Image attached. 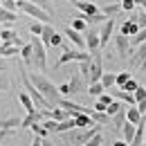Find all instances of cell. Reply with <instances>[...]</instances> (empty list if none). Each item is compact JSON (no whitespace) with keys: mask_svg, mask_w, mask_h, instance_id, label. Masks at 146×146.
Instances as JSON below:
<instances>
[{"mask_svg":"<svg viewBox=\"0 0 146 146\" xmlns=\"http://www.w3.org/2000/svg\"><path fill=\"white\" fill-rule=\"evenodd\" d=\"M29 74V79H32V83L38 88V92L52 104V106H56L58 101H61V92H58V86H54L45 74H40V72H27Z\"/></svg>","mask_w":146,"mask_h":146,"instance_id":"1","label":"cell"},{"mask_svg":"<svg viewBox=\"0 0 146 146\" xmlns=\"http://www.w3.org/2000/svg\"><path fill=\"white\" fill-rule=\"evenodd\" d=\"M16 5H18V9L23 14H27V16H32V18L40 20V23H52V14H47L43 7H38L34 2H29V0H16Z\"/></svg>","mask_w":146,"mask_h":146,"instance_id":"2","label":"cell"},{"mask_svg":"<svg viewBox=\"0 0 146 146\" xmlns=\"http://www.w3.org/2000/svg\"><path fill=\"white\" fill-rule=\"evenodd\" d=\"M29 43L34 47V65H36L40 72H45L47 70V54H45V45H43L40 36H32Z\"/></svg>","mask_w":146,"mask_h":146,"instance_id":"3","label":"cell"},{"mask_svg":"<svg viewBox=\"0 0 146 146\" xmlns=\"http://www.w3.org/2000/svg\"><path fill=\"white\" fill-rule=\"evenodd\" d=\"M90 52H83V50H65L63 54L58 56V61H56V68H61V65H65V63H72V61H83V58H90Z\"/></svg>","mask_w":146,"mask_h":146,"instance_id":"4","label":"cell"},{"mask_svg":"<svg viewBox=\"0 0 146 146\" xmlns=\"http://www.w3.org/2000/svg\"><path fill=\"white\" fill-rule=\"evenodd\" d=\"M101 74H104V65H101V52H92L90 58V79L88 83H94V81H101Z\"/></svg>","mask_w":146,"mask_h":146,"instance_id":"5","label":"cell"},{"mask_svg":"<svg viewBox=\"0 0 146 146\" xmlns=\"http://www.w3.org/2000/svg\"><path fill=\"white\" fill-rule=\"evenodd\" d=\"M115 50H117L119 58H128L130 52H133V47H130V38H128L126 34H117V36H115Z\"/></svg>","mask_w":146,"mask_h":146,"instance_id":"6","label":"cell"},{"mask_svg":"<svg viewBox=\"0 0 146 146\" xmlns=\"http://www.w3.org/2000/svg\"><path fill=\"white\" fill-rule=\"evenodd\" d=\"M112 32H115V18H106L101 23V29H99V43H101V50L108 45V40L112 38Z\"/></svg>","mask_w":146,"mask_h":146,"instance_id":"7","label":"cell"},{"mask_svg":"<svg viewBox=\"0 0 146 146\" xmlns=\"http://www.w3.org/2000/svg\"><path fill=\"white\" fill-rule=\"evenodd\" d=\"M101 50V43H99V29H86V52H97Z\"/></svg>","mask_w":146,"mask_h":146,"instance_id":"8","label":"cell"},{"mask_svg":"<svg viewBox=\"0 0 146 146\" xmlns=\"http://www.w3.org/2000/svg\"><path fill=\"white\" fill-rule=\"evenodd\" d=\"M144 135H146V117H142L137 121V128H135V135L130 139L128 146H144Z\"/></svg>","mask_w":146,"mask_h":146,"instance_id":"9","label":"cell"},{"mask_svg":"<svg viewBox=\"0 0 146 146\" xmlns=\"http://www.w3.org/2000/svg\"><path fill=\"white\" fill-rule=\"evenodd\" d=\"M63 36H68L79 50H86V36H83V32H76L74 27H65V34Z\"/></svg>","mask_w":146,"mask_h":146,"instance_id":"10","label":"cell"},{"mask_svg":"<svg viewBox=\"0 0 146 146\" xmlns=\"http://www.w3.org/2000/svg\"><path fill=\"white\" fill-rule=\"evenodd\" d=\"M72 5L81 11V14H86V16H90V14H99L101 9L94 5V2H90V0H72Z\"/></svg>","mask_w":146,"mask_h":146,"instance_id":"11","label":"cell"},{"mask_svg":"<svg viewBox=\"0 0 146 146\" xmlns=\"http://www.w3.org/2000/svg\"><path fill=\"white\" fill-rule=\"evenodd\" d=\"M45 117H47V110H34V112H27V117L20 119V126H23V128H29L34 121H43Z\"/></svg>","mask_w":146,"mask_h":146,"instance_id":"12","label":"cell"},{"mask_svg":"<svg viewBox=\"0 0 146 146\" xmlns=\"http://www.w3.org/2000/svg\"><path fill=\"white\" fill-rule=\"evenodd\" d=\"M0 43H14V45L23 47V40H20V36L14 32V29H9V27L0 29Z\"/></svg>","mask_w":146,"mask_h":146,"instance_id":"13","label":"cell"},{"mask_svg":"<svg viewBox=\"0 0 146 146\" xmlns=\"http://www.w3.org/2000/svg\"><path fill=\"white\" fill-rule=\"evenodd\" d=\"M18 101H20V106L27 110V112H34V110H38V108H36V104H34V99L29 97V92H27V90H20Z\"/></svg>","mask_w":146,"mask_h":146,"instance_id":"14","label":"cell"},{"mask_svg":"<svg viewBox=\"0 0 146 146\" xmlns=\"http://www.w3.org/2000/svg\"><path fill=\"white\" fill-rule=\"evenodd\" d=\"M128 58H130V63H133V65H137V68H139V65H142V61L146 58V40L142 43V45H137V47H135V54H130Z\"/></svg>","mask_w":146,"mask_h":146,"instance_id":"15","label":"cell"},{"mask_svg":"<svg viewBox=\"0 0 146 146\" xmlns=\"http://www.w3.org/2000/svg\"><path fill=\"white\" fill-rule=\"evenodd\" d=\"M18 56L23 58V63H25V65H32V63H34V47H32V43H23Z\"/></svg>","mask_w":146,"mask_h":146,"instance_id":"16","label":"cell"},{"mask_svg":"<svg viewBox=\"0 0 146 146\" xmlns=\"http://www.w3.org/2000/svg\"><path fill=\"white\" fill-rule=\"evenodd\" d=\"M68 83H70V94H79V92H83V83H86V81L81 79V74H79V72H74L72 76H70Z\"/></svg>","mask_w":146,"mask_h":146,"instance_id":"17","label":"cell"},{"mask_svg":"<svg viewBox=\"0 0 146 146\" xmlns=\"http://www.w3.org/2000/svg\"><path fill=\"white\" fill-rule=\"evenodd\" d=\"M20 54V47L14 45V43H2L0 45V56L2 58H11V56H18Z\"/></svg>","mask_w":146,"mask_h":146,"instance_id":"18","label":"cell"},{"mask_svg":"<svg viewBox=\"0 0 146 146\" xmlns=\"http://www.w3.org/2000/svg\"><path fill=\"white\" fill-rule=\"evenodd\" d=\"M119 11H121V2H110V5H104V7H101V14L108 16V18H115Z\"/></svg>","mask_w":146,"mask_h":146,"instance_id":"19","label":"cell"},{"mask_svg":"<svg viewBox=\"0 0 146 146\" xmlns=\"http://www.w3.org/2000/svg\"><path fill=\"white\" fill-rule=\"evenodd\" d=\"M74 121H76V128H88L94 124V119H92L90 115H86V112H76L74 115Z\"/></svg>","mask_w":146,"mask_h":146,"instance_id":"20","label":"cell"},{"mask_svg":"<svg viewBox=\"0 0 146 146\" xmlns=\"http://www.w3.org/2000/svg\"><path fill=\"white\" fill-rule=\"evenodd\" d=\"M124 124H126V106L119 110L117 115H112V128H115V130H121Z\"/></svg>","mask_w":146,"mask_h":146,"instance_id":"21","label":"cell"},{"mask_svg":"<svg viewBox=\"0 0 146 146\" xmlns=\"http://www.w3.org/2000/svg\"><path fill=\"white\" fill-rule=\"evenodd\" d=\"M92 58V56H90ZM90 58H83V61H79V74H81V79L88 83V79H90Z\"/></svg>","mask_w":146,"mask_h":146,"instance_id":"22","label":"cell"},{"mask_svg":"<svg viewBox=\"0 0 146 146\" xmlns=\"http://www.w3.org/2000/svg\"><path fill=\"white\" fill-rule=\"evenodd\" d=\"M139 32V27H137V23H130V20H126L121 27H119V34H126V36H135Z\"/></svg>","mask_w":146,"mask_h":146,"instance_id":"23","label":"cell"},{"mask_svg":"<svg viewBox=\"0 0 146 146\" xmlns=\"http://www.w3.org/2000/svg\"><path fill=\"white\" fill-rule=\"evenodd\" d=\"M142 117H144V115L137 110V106H130V108H126V121H130V124H137Z\"/></svg>","mask_w":146,"mask_h":146,"instance_id":"24","label":"cell"},{"mask_svg":"<svg viewBox=\"0 0 146 146\" xmlns=\"http://www.w3.org/2000/svg\"><path fill=\"white\" fill-rule=\"evenodd\" d=\"M52 34H54V27H52L50 23H45V25H43V32H40V40H43L45 47H50V38H52Z\"/></svg>","mask_w":146,"mask_h":146,"instance_id":"25","label":"cell"},{"mask_svg":"<svg viewBox=\"0 0 146 146\" xmlns=\"http://www.w3.org/2000/svg\"><path fill=\"white\" fill-rule=\"evenodd\" d=\"M128 20H130V23H137V27L142 29V27H146V11H144V9H137Z\"/></svg>","mask_w":146,"mask_h":146,"instance_id":"26","label":"cell"},{"mask_svg":"<svg viewBox=\"0 0 146 146\" xmlns=\"http://www.w3.org/2000/svg\"><path fill=\"white\" fill-rule=\"evenodd\" d=\"M135 128H137V124H130V121H126V124L121 126V135H124V142H128V144H130V139H133V135H135Z\"/></svg>","mask_w":146,"mask_h":146,"instance_id":"27","label":"cell"},{"mask_svg":"<svg viewBox=\"0 0 146 146\" xmlns=\"http://www.w3.org/2000/svg\"><path fill=\"white\" fill-rule=\"evenodd\" d=\"M115 99H119V101H124V104H128V106H135V97L130 94V92H126V90H119L115 92Z\"/></svg>","mask_w":146,"mask_h":146,"instance_id":"28","label":"cell"},{"mask_svg":"<svg viewBox=\"0 0 146 146\" xmlns=\"http://www.w3.org/2000/svg\"><path fill=\"white\" fill-rule=\"evenodd\" d=\"M115 79H117V74H115V72H104V74H101V86H104L106 90H112Z\"/></svg>","mask_w":146,"mask_h":146,"instance_id":"29","label":"cell"},{"mask_svg":"<svg viewBox=\"0 0 146 146\" xmlns=\"http://www.w3.org/2000/svg\"><path fill=\"white\" fill-rule=\"evenodd\" d=\"M14 20H18L16 11H9V9H5L0 5V23H14Z\"/></svg>","mask_w":146,"mask_h":146,"instance_id":"30","label":"cell"},{"mask_svg":"<svg viewBox=\"0 0 146 146\" xmlns=\"http://www.w3.org/2000/svg\"><path fill=\"white\" fill-rule=\"evenodd\" d=\"M128 38H130V47H137V45H142V43L146 40V27H142V29H139L135 36H128Z\"/></svg>","mask_w":146,"mask_h":146,"instance_id":"31","label":"cell"},{"mask_svg":"<svg viewBox=\"0 0 146 146\" xmlns=\"http://www.w3.org/2000/svg\"><path fill=\"white\" fill-rule=\"evenodd\" d=\"M70 27H74L76 32H86V29H88V23H86V18H83V14H79V16L72 20V25H70Z\"/></svg>","mask_w":146,"mask_h":146,"instance_id":"32","label":"cell"},{"mask_svg":"<svg viewBox=\"0 0 146 146\" xmlns=\"http://www.w3.org/2000/svg\"><path fill=\"white\" fill-rule=\"evenodd\" d=\"M90 117L94 119V124H110V121H112V119H110L106 112H99V110H92Z\"/></svg>","mask_w":146,"mask_h":146,"instance_id":"33","label":"cell"},{"mask_svg":"<svg viewBox=\"0 0 146 146\" xmlns=\"http://www.w3.org/2000/svg\"><path fill=\"white\" fill-rule=\"evenodd\" d=\"M106 90V88H104V86H101V81H94V83H88V94H92V97H99V94H101V92Z\"/></svg>","mask_w":146,"mask_h":146,"instance_id":"34","label":"cell"},{"mask_svg":"<svg viewBox=\"0 0 146 146\" xmlns=\"http://www.w3.org/2000/svg\"><path fill=\"white\" fill-rule=\"evenodd\" d=\"M29 128L34 130V135H38V137H47V135H50V133H47V128L43 126L40 121H34V124H32Z\"/></svg>","mask_w":146,"mask_h":146,"instance_id":"35","label":"cell"},{"mask_svg":"<svg viewBox=\"0 0 146 146\" xmlns=\"http://www.w3.org/2000/svg\"><path fill=\"white\" fill-rule=\"evenodd\" d=\"M101 142H104V133L99 130V133H94L90 139L86 142V146H101Z\"/></svg>","mask_w":146,"mask_h":146,"instance_id":"36","label":"cell"},{"mask_svg":"<svg viewBox=\"0 0 146 146\" xmlns=\"http://www.w3.org/2000/svg\"><path fill=\"white\" fill-rule=\"evenodd\" d=\"M43 25H45V23H40V20H34V23H29V34H34V36H40V32H43Z\"/></svg>","mask_w":146,"mask_h":146,"instance_id":"37","label":"cell"},{"mask_svg":"<svg viewBox=\"0 0 146 146\" xmlns=\"http://www.w3.org/2000/svg\"><path fill=\"white\" fill-rule=\"evenodd\" d=\"M137 86H139V83H137V79H133V76H130V79H128L126 83L121 86V90H126V92H130V94H133V92H135V88H137Z\"/></svg>","mask_w":146,"mask_h":146,"instance_id":"38","label":"cell"},{"mask_svg":"<svg viewBox=\"0 0 146 146\" xmlns=\"http://www.w3.org/2000/svg\"><path fill=\"white\" fill-rule=\"evenodd\" d=\"M133 97H135V104L142 101V99H146V86H137L135 92H133Z\"/></svg>","mask_w":146,"mask_h":146,"instance_id":"39","label":"cell"},{"mask_svg":"<svg viewBox=\"0 0 146 146\" xmlns=\"http://www.w3.org/2000/svg\"><path fill=\"white\" fill-rule=\"evenodd\" d=\"M50 45H52V47H61V45H63V34L54 32V34H52V38H50Z\"/></svg>","mask_w":146,"mask_h":146,"instance_id":"40","label":"cell"},{"mask_svg":"<svg viewBox=\"0 0 146 146\" xmlns=\"http://www.w3.org/2000/svg\"><path fill=\"white\" fill-rule=\"evenodd\" d=\"M128 79H130V72H119V74H117V79H115V86H119V88H121Z\"/></svg>","mask_w":146,"mask_h":146,"instance_id":"41","label":"cell"},{"mask_svg":"<svg viewBox=\"0 0 146 146\" xmlns=\"http://www.w3.org/2000/svg\"><path fill=\"white\" fill-rule=\"evenodd\" d=\"M29 2H34V5H38V7H43L47 14H54V11H52V5H50V0H29Z\"/></svg>","mask_w":146,"mask_h":146,"instance_id":"42","label":"cell"},{"mask_svg":"<svg viewBox=\"0 0 146 146\" xmlns=\"http://www.w3.org/2000/svg\"><path fill=\"white\" fill-rule=\"evenodd\" d=\"M135 7H137V0H121V9H126V11H135Z\"/></svg>","mask_w":146,"mask_h":146,"instance_id":"43","label":"cell"},{"mask_svg":"<svg viewBox=\"0 0 146 146\" xmlns=\"http://www.w3.org/2000/svg\"><path fill=\"white\" fill-rule=\"evenodd\" d=\"M7 90H9V81H7L5 72H0V92H7Z\"/></svg>","mask_w":146,"mask_h":146,"instance_id":"44","label":"cell"},{"mask_svg":"<svg viewBox=\"0 0 146 146\" xmlns=\"http://www.w3.org/2000/svg\"><path fill=\"white\" fill-rule=\"evenodd\" d=\"M58 92H61V97H70V83H68V81L61 83V86H58Z\"/></svg>","mask_w":146,"mask_h":146,"instance_id":"45","label":"cell"},{"mask_svg":"<svg viewBox=\"0 0 146 146\" xmlns=\"http://www.w3.org/2000/svg\"><path fill=\"white\" fill-rule=\"evenodd\" d=\"M135 106H137V110H139L142 115H146V99H142V101H137Z\"/></svg>","mask_w":146,"mask_h":146,"instance_id":"46","label":"cell"},{"mask_svg":"<svg viewBox=\"0 0 146 146\" xmlns=\"http://www.w3.org/2000/svg\"><path fill=\"white\" fill-rule=\"evenodd\" d=\"M92 108H94V110H99V112H106V104H101V101L97 99V104H94Z\"/></svg>","mask_w":146,"mask_h":146,"instance_id":"47","label":"cell"},{"mask_svg":"<svg viewBox=\"0 0 146 146\" xmlns=\"http://www.w3.org/2000/svg\"><path fill=\"white\" fill-rule=\"evenodd\" d=\"M32 146H43V137L34 135V139H32Z\"/></svg>","mask_w":146,"mask_h":146,"instance_id":"48","label":"cell"},{"mask_svg":"<svg viewBox=\"0 0 146 146\" xmlns=\"http://www.w3.org/2000/svg\"><path fill=\"white\" fill-rule=\"evenodd\" d=\"M0 72H7V63H5V58H0Z\"/></svg>","mask_w":146,"mask_h":146,"instance_id":"49","label":"cell"},{"mask_svg":"<svg viewBox=\"0 0 146 146\" xmlns=\"http://www.w3.org/2000/svg\"><path fill=\"white\" fill-rule=\"evenodd\" d=\"M112 146H128V142H124V139H117V142H112Z\"/></svg>","mask_w":146,"mask_h":146,"instance_id":"50","label":"cell"},{"mask_svg":"<svg viewBox=\"0 0 146 146\" xmlns=\"http://www.w3.org/2000/svg\"><path fill=\"white\" fill-rule=\"evenodd\" d=\"M43 146H54V144H52V142H50L47 137H43Z\"/></svg>","mask_w":146,"mask_h":146,"instance_id":"51","label":"cell"},{"mask_svg":"<svg viewBox=\"0 0 146 146\" xmlns=\"http://www.w3.org/2000/svg\"><path fill=\"white\" fill-rule=\"evenodd\" d=\"M139 70H142V72H146V58L142 61V65H139Z\"/></svg>","mask_w":146,"mask_h":146,"instance_id":"52","label":"cell"},{"mask_svg":"<svg viewBox=\"0 0 146 146\" xmlns=\"http://www.w3.org/2000/svg\"><path fill=\"white\" fill-rule=\"evenodd\" d=\"M144 146H146V135H144Z\"/></svg>","mask_w":146,"mask_h":146,"instance_id":"53","label":"cell"},{"mask_svg":"<svg viewBox=\"0 0 146 146\" xmlns=\"http://www.w3.org/2000/svg\"><path fill=\"white\" fill-rule=\"evenodd\" d=\"M68 2H72V0H68Z\"/></svg>","mask_w":146,"mask_h":146,"instance_id":"54","label":"cell"}]
</instances>
